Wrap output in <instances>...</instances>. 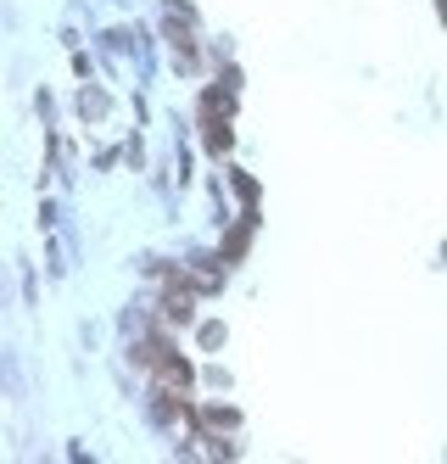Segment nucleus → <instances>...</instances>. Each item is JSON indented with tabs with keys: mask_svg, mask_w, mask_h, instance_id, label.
Returning a JSON list of instances; mask_svg holds the SVG:
<instances>
[{
	"mask_svg": "<svg viewBox=\"0 0 447 464\" xmlns=\"http://www.w3.org/2000/svg\"><path fill=\"white\" fill-rule=\"evenodd\" d=\"M201 425H208V430H235V409H208Z\"/></svg>",
	"mask_w": 447,
	"mask_h": 464,
	"instance_id": "obj_1",
	"label": "nucleus"
}]
</instances>
